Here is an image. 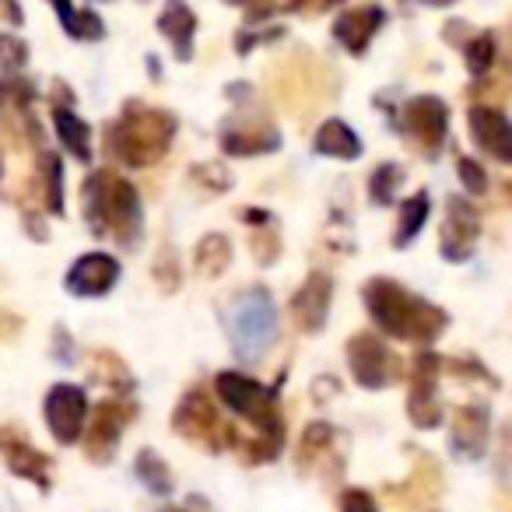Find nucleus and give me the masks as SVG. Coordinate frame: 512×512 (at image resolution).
<instances>
[{
  "label": "nucleus",
  "instance_id": "obj_5",
  "mask_svg": "<svg viewBox=\"0 0 512 512\" xmlns=\"http://www.w3.org/2000/svg\"><path fill=\"white\" fill-rule=\"evenodd\" d=\"M278 306L267 288H242L228 306V344L239 362H260L278 341Z\"/></svg>",
  "mask_w": 512,
  "mask_h": 512
},
{
  "label": "nucleus",
  "instance_id": "obj_8",
  "mask_svg": "<svg viewBox=\"0 0 512 512\" xmlns=\"http://www.w3.org/2000/svg\"><path fill=\"white\" fill-rule=\"evenodd\" d=\"M218 141L225 155L235 158H253V155H271L281 148V130L271 123V116L260 109H235L218 130Z\"/></svg>",
  "mask_w": 512,
  "mask_h": 512
},
{
  "label": "nucleus",
  "instance_id": "obj_19",
  "mask_svg": "<svg viewBox=\"0 0 512 512\" xmlns=\"http://www.w3.org/2000/svg\"><path fill=\"white\" fill-rule=\"evenodd\" d=\"M383 22H386V11L379 8V4L351 8V11H344V15L334 22V39H337V43H341L348 53L362 57V53L369 50L372 39H376V32L383 29Z\"/></svg>",
  "mask_w": 512,
  "mask_h": 512
},
{
  "label": "nucleus",
  "instance_id": "obj_25",
  "mask_svg": "<svg viewBox=\"0 0 512 512\" xmlns=\"http://www.w3.org/2000/svg\"><path fill=\"white\" fill-rule=\"evenodd\" d=\"M200 278H221L232 264V242L221 232H211L197 242V256H193Z\"/></svg>",
  "mask_w": 512,
  "mask_h": 512
},
{
  "label": "nucleus",
  "instance_id": "obj_9",
  "mask_svg": "<svg viewBox=\"0 0 512 512\" xmlns=\"http://www.w3.org/2000/svg\"><path fill=\"white\" fill-rule=\"evenodd\" d=\"M400 134L411 137L421 155L435 158L449 134V106L439 95H414L400 106Z\"/></svg>",
  "mask_w": 512,
  "mask_h": 512
},
{
  "label": "nucleus",
  "instance_id": "obj_22",
  "mask_svg": "<svg viewBox=\"0 0 512 512\" xmlns=\"http://www.w3.org/2000/svg\"><path fill=\"white\" fill-rule=\"evenodd\" d=\"M53 127H57L64 151H71V158H78L81 165L92 162V127L71 106H60V102L53 106Z\"/></svg>",
  "mask_w": 512,
  "mask_h": 512
},
{
  "label": "nucleus",
  "instance_id": "obj_21",
  "mask_svg": "<svg viewBox=\"0 0 512 512\" xmlns=\"http://www.w3.org/2000/svg\"><path fill=\"white\" fill-rule=\"evenodd\" d=\"M313 151L316 155H327V158H341V162H358L365 144L344 120H327L320 130H316Z\"/></svg>",
  "mask_w": 512,
  "mask_h": 512
},
{
  "label": "nucleus",
  "instance_id": "obj_13",
  "mask_svg": "<svg viewBox=\"0 0 512 512\" xmlns=\"http://www.w3.org/2000/svg\"><path fill=\"white\" fill-rule=\"evenodd\" d=\"M439 369L442 358L418 355L411 369V397H407V418L418 428L442 425V400H439Z\"/></svg>",
  "mask_w": 512,
  "mask_h": 512
},
{
  "label": "nucleus",
  "instance_id": "obj_6",
  "mask_svg": "<svg viewBox=\"0 0 512 512\" xmlns=\"http://www.w3.org/2000/svg\"><path fill=\"white\" fill-rule=\"evenodd\" d=\"M172 432H179L193 446L211 449V453L239 446V432L221 418L214 400L204 390H190L179 400L176 411H172Z\"/></svg>",
  "mask_w": 512,
  "mask_h": 512
},
{
  "label": "nucleus",
  "instance_id": "obj_34",
  "mask_svg": "<svg viewBox=\"0 0 512 512\" xmlns=\"http://www.w3.org/2000/svg\"><path fill=\"white\" fill-rule=\"evenodd\" d=\"M193 179L197 183H204V186H211L214 193H221V190H228L232 186V176H228L221 165H214V162H207V165H193Z\"/></svg>",
  "mask_w": 512,
  "mask_h": 512
},
{
  "label": "nucleus",
  "instance_id": "obj_16",
  "mask_svg": "<svg viewBox=\"0 0 512 512\" xmlns=\"http://www.w3.org/2000/svg\"><path fill=\"white\" fill-rule=\"evenodd\" d=\"M467 127L470 137L481 151H488L495 162L509 165L512 162V127L509 116L498 106H474L467 113Z\"/></svg>",
  "mask_w": 512,
  "mask_h": 512
},
{
  "label": "nucleus",
  "instance_id": "obj_27",
  "mask_svg": "<svg viewBox=\"0 0 512 512\" xmlns=\"http://www.w3.org/2000/svg\"><path fill=\"white\" fill-rule=\"evenodd\" d=\"M39 179H43V197H46V211L50 214H64V165L60 155L43 151V165H39Z\"/></svg>",
  "mask_w": 512,
  "mask_h": 512
},
{
  "label": "nucleus",
  "instance_id": "obj_35",
  "mask_svg": "<svg viewBox=\"0 0 512 512\" xmlns=\"http://www.w3.org/2000/svg\"><path fill=\"white\" fill-rule=\"evenodd\" d=\"M341 512H379V505H376V498H372L369 491L348 488L341 495Z\"/></svg>",
  "mask_w": 512,
  "mask_h": 512
},
{
  "label": "nucleus",
  "instance_id": "obj_18",
  "mask_svg": "<svg viewBox=\"0 0 512 512\" xmlns=\"http://www.w3.org/2000/svg\"><path fill=\"white\" fill-rule=\"evenodd\" d=\"M449 449H453L460 460H481L484 449H488V407L467 404L453 414Z\"/></svg>",
  "mask_w": 512,
  "mask_h": 512
},
{
  "label": "nucleus",
  "instance_id": "obj_33",
  "mask_svg": "<svg viewBox=\"0 0 512 512\" xmlns=\"http://www.w3.org/2000/svg\"><path fill=\"white\" fill-rule=\"evenodd\" d=\"M334 439V428L327 425V421H313L306 432V439H302V460H309V456H320L323 449H327V442Z\"/></svg>",
  "mask_w": 512,
  "mask_h": 512
},
{
  "label": "nucleus",
  "instance_id": "obj_24",
  "mask_svg": "<svg viewBox=\"0 0 512 512\" xmlns=\"http://www.w3.org/2000/svg\"><path fill=\"white\" fill-rule=\"evenodd\" d=\"M428 214H432V197H428V190H418L407 200H400V218H397V232H393V246H411V242L421 235V228H425Z\"/></svg>",
  "mask_w": 512,
  "mask_h": 512
},
{
  "label": "nucleus",
  "instance_id": "obj_15",
  "mask_svg": "<svg viewBox=\"0 0 512 512\" xmlns=\"http://www.w3.org/2000/svg\"><path fill=\"white\" fill-rule=\"evenodd\" d=\"M330 299H334V281H330V274L313 271L302 281L299 292H295L292 306H288L295 327H299L302 334H320L330 320Z\"/></svg>",
  "mask_w": 512,
  "mask_h": 512
},
{
  "label": "nucleus",
  "instance_id": "obj_37",
  "mask_svg": "<svg viewBox=\"0 0 512 512\" xmlns=\"http://www.w3.org/2000/svg\"><path fill=\"white\" fill-rule=\"evenodd\" d=\"M228 4H264V0H228Z\"/></svg>",
  "mask_w": 512,
  "mask_h": 512
},
{
  "label": "nucleus",
  "instance_id": "obj_12",
  "mask_svg": "<svg viewBox=\"0 0 512 512\" xmlns=\"http://www.w3.org/2000/svg\"><path fill=\"white\" fill-rule=\"evenodd\" d=\"M481 239V214L470 200L453 197L446 204V221L439 232V253L449 264H467Z\"/></svg>",
  "mask_w": 512,
  "mask_h": 512
},
{
  "label": "nucleus",
  "instance_id": "obj_23",
  "mask_svg": "<svg viewBox=\"0 0 512 512\" xmlns=\"http://www.w3.org/2000/svg\"><path fill=\"white\" fill-rule=\"evenodd\" d=\"M50 8L57 11V18L64 22V32L78 43H99L106 36V25L95 11H78L71 0H50Z\"/></svg>",
  "mask_w": 512,
  "mask_h": 512
},
{
  "label": "nucleus",
  "instance_id": "obj_38",
  "mask_svg": "<svg viewBox=\"0 0 512 512\" xmlns=\"http://www.w3.org/2000/svg\"><path fill=\"white\" fill-rule=\"evenodd\" d=\"M334 4H341V0H323V8H334Z\"/></svg>",
  "mask_w": 512,
  "mask_h": 512
},
{
  "label": "nucleus",
  "instance_id": "obj_3",
  "mask_svg": "<svg viewBox=\"0 0 512 512\" xmlns=\"http://www.w3.org/2000/svg\"><path fill=\"white\" fill-rule=\"evenodd\" d=\"M81 207H85V225L99 239H113L120 246H134L144 228L141 193L120 172H88L81 183Z\"/></svg>",
  "mask_w": 512,
  "mask_h": 512
},
{
  "label": "nucleus",
  "instance_id": "obj_14",
  "mask_svg": "<svg viewBox=\"0 0 512 512\" xmlns=\"http://www.w3.org/2000/svg\"><path fill=\"white\" fill-rule=\"evenodd\" d=\"M123 267L116 256L109 253H85L74 260V267L67 271L64 288L78 299H99V295H109L120 281Z\"/></svg>",
  "mask_w": 512,
  "mask_h": 512
},
{
  "label": "nucleus",
  "instance_id": "obj_10",
  "mask_svg": "<svg viewBox=\"0 0 512 512\" xmlns=\"http://www.w3.org/2000/svg\"><path fill=\"white\" fill-rule=\"evenodd\" d=\"M130 418H134V404L127 400H102L92 407V418H85V456L92 463H109L120 446L123 432H127Z\"/></svg>",
  "mask_w": 512,
  "mask_h": 512
},
{
  "label": "nucleus",
  "instance_id": "obj_4",
  "mask_svg": "<svg viewBox=\"0 0 512 512\" xmlns=\"http://www.w3.org/2000/svg\"><path fill=\"white\" fill-rule=\"evenodd\" d=\"M176 130H179V120L169 109L144 106V102H127L123 113L109 123L106 148H109V155L120 165H127V169H148V165L165 158Z\"/></svg>",
  "mask_w": 512,
  "mask_h": 512
},
{
  "label": "nucleus",
  "instance_id": "obj_20",
  "mask_svg": "<svg viewBox=\"0 0 512 512\" xmlns=\"http://www.w3.org/2000/svg\"><path fill=\"white\" fill-rule=\"evenodd\" d=\"M158 32L169 39L172 53L179 64L193 60V39H197V15L190 11L186 0H165L162 15H158Z\"/></svg>",
  "mask_w": 512,
  "mask_h": 512
},
{
  "label": "nucleus",
  "instance_id": "obj_26",
  "mask_svg": "<svg viewBox=\"0 0 512 512\" xmlns=\"http://www.w3.org/2000/svg\"><path fill=\"white\" fill-rule=\"evenodd\" d=\"M134 470H137V481L151 491V495H172L176 491V477H172V467L155 453V449H141L134 460Z\"/></svg>",
  "mask_w": 512,
  "mask_h": 512
},
{
  "label": "nucleus",
  "instance_id": "obj_11",
  "mask_svg": "<svg viewBox=\"0 0 512 512\" xmlns=\"http://www.w3.org/2000/svg\"><path fill=\"white\" fill-rule=\"evenodd\" d=\"M46 425H50V435L60 442V446H74L85 432V418H88V393L81 390L78 383H57L50 393H46Z\"/></svg>",
  "mask_w": 512,
  "mask_h": 512
},
{
  "label": "nucleus",
  "instance_id": "obj_1",
  "mask_svg": "<svg viewBox=\"0 0 512 512\" xmlns=\"http://www.w3.org/2000/svg\"><path fill=\"white\" fill-rule=\"evenodd\" d=\"M362 302L369 309L372 323L379 334L393 337V341H411V344H432L449 327V316L442 306L428 302L425 295L411 292L393 278H369L362 285Z\"/></svg>",
  "mask_w": 512,
  "mask_h": 512
},
{
  "label": "nucleus",
  "instance_id": "obj_7",
  "mask_svg": "<svg viewBox=\"0 0 512 512\" xmlns=\"http://www.w3.org/2000/svg\"><path fill=\"white\" fill-rule=\"evenodd\" d=\"M348 369L362 390H386L400 383L404 365L379 334H355L348 341Z\"/></svg>",
  "mask_w": 512,
  "mask_h": 512
},
{
  "label": "nucleus",
  "instance_id": "obj_31",
  "mask_svg": "<svg viewBox=\"0 0 512 512\" xmlns=\"http://www.w3.org/2000/svg\"><path fill=\"white\" fill-rule=\"evenodd\" d=\"M456 172H460V183L467 186V193H474V197L488 193V172H484L481 162L463 155V158H456Z\"/></svg>",
  "mask_w": 512,
  "mask_h": 512
},
{
  "label": "nucleus",
  "instance_id": "obj_40",
  "mask_svg": "<svg viewBox=\"0 0 512 512\" xmlns=\"http://www.w3.org/2000/svg\"><path fill=\"white\" fill-rule=\"evenodd\" d=\"M99 4H106V0H99Z\"/></svg>",
  "mask_w": 512,
  "mask_h": 512
},
{
  "label": "nucleus",
  "instance_id": "obj_32",
  "mask_svg": "<svg viewBox=\"0 0 512 512\" xmlns=\"http://www.w3.org/2000/svg\"><path fill=\"white\" fill-rule=\"evenodd\" d=\"M155 281L162 285V292H176L179 288V264H176V256H172L169 246H165L155 260Z\"/></svg>",
  "mask_w": 512,
  "mask_h": 512
},
{
  "label": "nucleus",
  "instance_id": "obj_30",
  "mask_svg": "<svg viewBox=\"0 0 512 512\" xmlns=\"http://www.w3.org/2000/svg\"><path fill=\"white\" fill-rule=\"evenodd\" d=\"M25 60H29V46H25L15 32H4V36H0V71H8V74L22 71Z\"/></svg>",
  "mask_w": 512,
  "mask_h": 512
},
{
  "label": "nucleus",
  "instance_id": "obj_28",
  "mask_svg": "<svg viewBox=\"0 0 512 512\" xmlns=\"http://www.w3.org/2000/svg\"><path fill=\"white\" fill-rule=\"evenodd\" d=\"M463 60H467V71L474 74V78L488 74L491 67H495V36H491V32H477V36L463 46Z\"/></svg>",
  "mask_w": 512,
  "mask_h": 512
},
{
  "label": "nucleus",
  "instance_id": "obj_36",
  "mask_svg": "<svg viewBox=\"0 0 512 512\" xmlns=\"http://www.w3.org/2000/svg\"><path fill=\"white\" fill-rule=\"evenodd\" d=\"M421 4H428V8H449L453 0H421Z\"/></svg>",
  "mask_w": 512,
  "mask_h": 512
},
{
  "label": "nucleus",
  "instance_id": "obj_2",
  "mask_svg": "<svg viewBox=\"0 0 512 512\" xmlns=\"http://www.w3.org/2000/svg\"><path fill=\"white\" fill-rule=\"evenodd\" d=\"M214 393L235 418L249 421V428L256 432V439L246 449L249 460H278V453L285 449V418H281L278 386L260 383L246 372H221L214 379Z\"/></svg>",
  "mask_w": 512,
  "mask_h": 512
},
{
  "label": "nucleus",
  "instance_id": "obj_17",
  "mask_svg": "<svg viewBox=\"0 0 512 512\" xmlns=\"http://www.w3.org/2000/svg\"><path fill=\"white\" fill-rule=\"evenodd\" d=\"M0 456H4L11 474L39 484L43 491L50 488V456L39 453L32 442H25V435H18L15 428H0Z\"/></svg>",
  "mask_w": 512,
  "mask_h": 512
},
{
  "label": "nucleus",
  "instance_id": "obj_39",
  "mask_svg": "<svg viewBox=\"0 0 512 512\" xmlns=\"http://www.w3.org/2000/svg\"><path fill=\"white\" fill-rule=\"evenodd\" d=\"M162 512H190V509H176V505H169V509H162Z\"/></svg>",
  "mask_w": 512,
  "mask_h": 512
},
{
  "label": "nucleus",
  "instance_id": "obj_29",
  "mask_svg": "<svg viewBox=\"0 0 512 512\" xmlns=\"http://www.w3.org/2000/svg\"><path fill=\"white\" fill-rule=\"evenodd\" d=\"M404 183V169L393 162H383L376 172L369 176V197L376 200L379 207L393 204V197H397V186Z\"/></svg>",
  "mask_w": 512,
  "mask_h": 512
}]
</instances>
